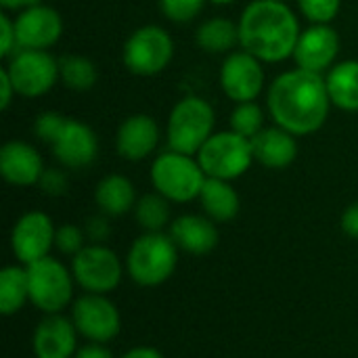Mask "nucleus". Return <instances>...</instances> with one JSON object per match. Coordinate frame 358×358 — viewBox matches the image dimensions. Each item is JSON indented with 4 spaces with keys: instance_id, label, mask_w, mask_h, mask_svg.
Here are the masks:
<instances>
[{
    "instance_id": "1",
    "label": "nucleus",
    "mask_w": 358,
    "mask_h": 358,
    "mask_svg": "<svg viewBox=\"0 0 358 358\" xmlns=\"http://www.w3.org/2000/svg\"><path fill=\"white\" fill-rule=\"evenodd\" d=\"M331 107L325 76L300 67L281 71L266 90V109L273 124L298 138L319 132Z\"/></svg>"
},
{
    "instance_id": "2",
    "label": "nucleus",
    "mask_w": 358,
    "mask_h": 358,
    "mask_svg": "<svg viewBox=\"0 0 358 358\" xmlns=\"http://www.w3.org/2000/svg\"><path fill=\"white\" fill-rule=\"evenodd\" d=\"M239 48L248 50L262 63H283L294 57L302 34L300 17L287 2L252 0L241 10Z\"/></svg>"
},
{
    "instance_id": "3",
    "label": "nucleus",
    "mask_w": 358,
    "mask_h": 358,
    "mask_svg": "<svg viewBox=\"0 0 358 358\" xmlns=\"http://www.w3.org/2000/svg\"><path fill=\"white\" fill-rule=\"evenodd\" d=\"M216 132V113L210 101L197 94H187L174 103L166 124L168 149L197 155L206 141Z\"/></svg>"
},
{
    "instance_id": "4",
    "label": "nucleus",
    "mask_w": 358,
    "mask_h": 358,
    "mask_svg": "<svg viewBox=\"0 0 358 358\" xmlns=\"http://www.w3.org/2000/svg\"><path fill=\"white\" fill-rule=\"evenodd\" d=\"M206 178L208 176L195 155L178 153L172 149L155 155L151 164V182L155 191L174 203L199 199Z\"/></svg>"
},
{
    "instance_id": "5",
    "label": "nucleus",
    "mask_w": 358,
    "mask_h": 358,
    "mask_svg": "<svg viewBox=\"0 0 358 358\" xmlns=\"http://www.w3.org/2000/svg\"><path fill=\"white\" fill-rule=\"evenodd\" d=\"M178 262V245L166 233L141 235L126 258L128 275L143 287H155L168 281Z\"/></svg>"
},
{
    "instance_id": "6",
    "label": "nucleus",
    "mask_w": 358,
    "mask_h": 358,
    "mask_svg": "<svg viewBox=\"0 0 358 358\" xmlns=\"http://www.w3.org/2000/svg\"><path fill=\"white\" fill-rule=\"evenodd\" d=\"M174 59V40L162 25L147 23L136 27L124 42L122 61L138 78H153L168 69Z\"/></svg>"
},
{
    "instance_id": "7",
    "label": "nucleus",
    "mask_w": 358,
    "mask_h": 358,
    "mask_svg": "<svg viewBox=\"0 0 358 358\" xmlns=\"http://www.w3.org/2000/svg\"><path fill=\"white\" fill-rule=\"evenodd\" d=\"M195 157L208 178H222L231 182L243 176L252 168V162H256L252 141L231 128L214 132Z\"/></svg>"
},
{
    "instance_id": "8",
    "label": "nucleus",
    "mask_w": 358,
    "mask_h": 358,
    "mask_svg": "<svg viewBox=\"0 0 358 358\" xmlns=\"http://www.w3.org/2000/svg\"><path fill=\"white\" fill-rule=\"evenodd\" d=\"M17 96L38 99L50 92L59 82V59L48 50L19 48L4 65Z\"/></svg>"
},
{
    "instance_id": "9",
    "label": "nucleus",
    "mask_w": 358,
    "mask_h": 358,
    "mask_svg": "<svg viewBox=\"0 0 358 358\" xmlns=\"http://www.w3.org/2000/svg\"><path fill=\"white\" fill-rule=\"evenodd\" d=\"M29 300L46 315L61 313L71 300L73 283L69 271L55 258L46 256L34 264H27Z\"/></svg>"
},
{
    "instance_id": "10",
    "label": "nucleus",
    "mask_w": 358,
    "mask_h": 358,
    "mask_svg": "<svg viewBox=\"0 0 358 358\" xmlns=\"http://www.w3.org/2000/svg\"><path fill=\"white\" fill-rule=\"evenodd\" d=\"M218 82L224 96L233 103L258 101L266 86L264 63L248 50L237 48L222 59Z\"/></svg>"
},
{
    "instance_id": "11",
    "label": "nucleus",
    "mask_w": 358,
    "mask_h": 358,
    "mask_svg": "<svg viewBox=\"0 0 358 358\" xmlns=\"http://www.w3.org/2000/svg\"><path fill=\"white\" fill-rule=\"evenodd\" d=\"M71 273L78 285L90 294H107L122 281L120 258L103 243H92L80 250L71 260Z\"/></svg>"
},
{
    "instance_id": "12",
    "label": "nucleus",
    "mask_w": 358,
    "mask_h": 358,
    "mask_svg": "<svg viewBox=\"0 0 358 358\" xmlns=\"http://www.w3.org/2000/svg\"><path fill=\"white\" fill-rule=\"evenodd\" d=\"M340 46V34L334 25L310 23L302 29L292 59L296 61V67L325 76L338 63Z\"/></svg>"
},
{
    "instance_id": "13",
    "label": "nucleus",
    "mask_w": 358,
    "mask_h": 358,
    "mask_svg": "<svg viewBox=\"0 0 358 358\" xmlns=\"http://www.w3.org/2000/svg\"><path fill=\"white\" fill-rule=\"evenodd\" d=\"M15 27L19 48L50 50L63 36V17L55 6L38 2L15 15Z\"/></svg>"
},
{
    "instance_id": "14",
    "label": "nucleus",
    "mask_w": 358,
    "mask_h": 358,
    "mask_svg": "<svg viewBox=\"0 0 358 358\" xmlns=\"http://www.w3.org/2000/svg\"><path fill=\"white\" fill-rule=\"evenodd\" d=\"M55 224L48 214L44 212H27L23 214L10 233V248L17 260L25 266L34 264L48 256L50 248L55 245Z\"/></svg>"
},
{
    "instance_id": "15",
    "label": "nucleus",
    "mask_w": 358,
    "mask_h": 358,
    "mask_svg": "<svg viewBox=\"0 0 358 358\" xmlns=\"http://www.w3.org/2000/svg\"><path fill=\"white\" fill-rule=\"evenodd\" d=\"M80 336L90 342L103 344L120 334V313L101 294H86L73 304L71 317Z\"/></svg>"
},
{
    "instance_id": "16",
    "label": "nucleus",
    "mask_w": 358,
    "mask_h": 358,
    "mask_svg": "<svg viewBox=\"0 0 358 358\" xmlns=\"http://www.w3.org/2000/svg\"><path fill=\"white\" fill-rule=\"evenodd\" d=\"M55 159L69 170H82L88 168L96 155H99V138L96 132L73 117H67L61 134L55 138V143L50 145Z\"/></svg>"
},
{
    "instance_id": "17",
    "label": "nucleus",
    "mask_w": 358,
    "mask_h": 358,
    "mask_svg": "<svg viewBox=\"0 0 358 358\" xmlns=\"http://www.w3.org/2000/svg\"><path fill=\"white\" fill-rule=\"evenodd\" d=\"M162 130L147 113L128 115L115 132V151L126 162H143L157 151Z\"/></svg>"
},
{
    "instance_id": "18",
    "label": "nucleus",
    "mask_w": 358,
    "mask_h": 358,
    "mask_svg": "<svg viewBox=\"0 0 358 358\" xmlns=\"http://www.w3.org/2000/svg\"><path fill=\"white\" fill-rule=\"evenodd\" d=\"M44 159L27 141H6L0 149V174L13 187H34L44 172Z\"/></svg>"
},
{
    "instance_id": "19",
    "label": "nucleus",
    "mask_w": 358,
    "mask_h": 358,
    "mask_svg": "<svg viewBox=\"0 0 358 358\" xmlns=\"http://www.w3.org/2000/svg\"><path fill=\"white\" fill-rule=\"evenodd\" d=\"M254 159L271 170L289 168L298 157V136L273 124L252 138Z\"/></svg>"
},
{
    "instance_id": "20",
    "label": "nucleus",
    "mask_w": 358,
    "mask_h": 358,
    "mask_svg": "<svg viewBox=\"0 0 358 358\" xmlns=\"http://www.w3.org/2000/svg\"><path fill=\"white\" fill-rule=\"evenodd\" d=\"M170 237L178 245V250H185L195 256L210 254L218 245V229L216 222L208 216L199 214H185L178 216L170 224Z\"/></svg>"
},
{
    "instance_id": "21",
    "label": "nucleus",
    "mask_w": 358,
    "mask_h": 358,
    "mask_svg": "<svg viewBox=\"0 0 358 358\" xmlns=\"http://www.w3.org/2000/svg\"><path fill=\"white\" fill-rule=\"evenodd\" d=\"M76 325L73 321L50 315L34 334V352L38 358H71L76 352Z\"/></svg>"
},
{
    "instance_id": "22",
    "label": "nucleus",
    "mask_w": 358,
    "mask_h": 358,
    "mask_svg": "<svg viewBox=\"0 0 358 358\" xmlns=\"http://www.w3.org/2000/svg\"><path fill=\"white\" fill-rule=\"evenodd\" d=\"M136 201V189L124 174H107L94 187V203L107 216H124Z\"/></svg>"
},
{
    "instance_id": "23",
    "label": "nucleus",
    "mask_w": 358,
    "mask_h": 358,
    "mask_svg": "<svg viewBox=\"0 0 358 358\" xmlns=\"http://www.w3.org/2000/svg\"><path fill=\"white\" fill-rule=\"evenodd\" d=\"M325 84L334 107L358 113V59L338 61L325 73Z\"/></svg>"
},
{
    "instance_id": "24",
    "label": "nucleus",
    "mask_w": 358,
    "mask_h": 358,
    "mask_svg": "<svg viewBox=\"0 0 358 358\" xmlns=\"http://www.w3.org/2000/svg\"><path fill=\"white\" fill-rule=\"evenodd\" d=\"M195 44L208 55H229L239 48V23L229 17H210L195 29Z\"/></svg>"
},
{
    "instance_id": "25",
    "label": "nucleus",
    "mask_w": 358,
    "mask_h": 358,
    "mask_svg": "<svg viewBox=\"0 0 358 358\" xmlns=\"http://www.w3.org/2000/svg\"><path fill=\"white\" fill-rule=\"evenodd\" d=\"M199 203L208 218L214 222H229L239 214V193L231 185V180L222 178H206V185L199 193Z\"/></svg>"
},
{
    "instance_id": "26",
    "label": "nucleus",
    "mask_w": 358,
    "mask_h": 358,
    "mask_svg": "<svg viewBox=\"0 0 358 358\" xmlns=\"http://www.w3.org/2000/svg\"><path fill=\"white\" fill-rule=\"evenodd\" d=\"M59 82L73 92H86L99 82V67L84 55H63L59 57Z\"/></svg>"
},
{
    "instance_id": "27",
    "label": "nucleus",
    "mask_w": 358,
    "mask_h": 358,
    "mask_svg": "<svg viewBox=\"0 0 358 358\" xmlns=\"http://www.w3.org/2000/svg\"><path fill=\"white\" fill-rule=\"evenodd\" d=\"M29 300V279L27 268L6 266L0 273V313L15 315Z\"/></svg>"
},
{
    "instance_id": "28",
    "label": "nucleus",
    "mask_w": 358,
    "mask_h": 358,
    "mask_svg": "<svg viewBox=\"0 0 358 358\" xmlns=\"http://www.w3.org/2000/svg\"><path fill=\"white\" fill-rule=\"evenodd\" d=\"M134 218L147 233H162L170 222V199L162 193H147L134 206Z\"/></svg>"
},
{
    "instance_id": "29",
    "label": "nucleus",
    "mask_w": 358,
    "mask_h": 358,
    "mask_svg": "<svg viewBox=\"0 0 358 358\" xmlns=\"http://www.w3.org/2000/svg\"><path fill=\"white\" fill-rule=\"evenodd\" d=\"M229 128L252 141L266 128V111L256 101L235 103L229 115Z\"/></svg>"
},
{
    "instance_id": "30",
    "label": "nucleus",
    "mask_w": 358,
    "mask_h": 358,
    "mask_svg": "<svg viewBox=\"0 0 358 358\" xmlns=\"http://www.w3.org/2000/svg\"><path fill=\"white\" fill-rule=\"evenodd\" d=\"M300 15L308 23H325L331 25L340 15L342 0H296Z\"/></svg>"
},
{
    "instance_id": "31",
    "label": "nucleus",
    "mask_w": 358,
    "mask_h": 358,
    "mask_svg": "<svg viewBox=\"0 0 358 358\" xmlns=\"http://www.w3.org/2000/svg\"><path fill=\"white\" fill-rule=\"evenodd\" d=\"M208 0H159L162 15L172 23H191L195 21Z\"/></svg>"
},
{
    "instance_id": "32",
    "label": "nucleus",
    "mask_w": 358,
    "mask_h": 358,
    "mask_svg": "<svg viewBox=\"0 0 358 358\" xmlns=\"http://www.w3.org/2000/svg\"><path fill=\"white\" fill-rule=\"evenodd\" d=\"M65 122H67V115H63L59 111H42L34 122V132L42 143L52 145L55 138L61 134Z\"/></svg>"
},
{
    "instance_id": "33",
    "label": "nucleus",
    "mask_w": 358,
    "mask_h": 358,
    "mask_svg": "<svg viewBox=\"0 0 358 358\" xmlns=\"http://www.w3.org/2000/svg\"><path fill=\"white\" fill-rule=\"evenodd\" d=\"M84 229L76 227V224H63L57 229L55 233V245L61 254H67V256H76L80 250H84Z\"/></svg>"
},
{
    "instance_id": "34",
    "label": "nucleus",
    "mask_w": 358,
    "mask_h": 358,
    "mask_svg": "<svg viewBox=\"0 0 358 358\" xmlns=\"http://www.w3.org/2000/svg\"><path fill=\"white\" fill-rule=\"evenodd\" d=\"M38 187L42 189V193L50 195V197H59V195H65L67 189H69V180H67V174L59 168H46L40 176V182Z\"/></svg>"
},
{
    "instance_id": "35",
    "label": "nucleus",
    "mask_w": 358,
    "mask_h": 358,
    "mask_svg": "<svg viewBox=\"0 0 358 358\" xmlns=\"http://www.w3.org/2000/svg\"><path fill=\"white\" fill-rule=\"evenodd\" d=\"M17 27H15V17L6 10L0 13V55L2 57H10L13 52H17Z\"/></svg>"
},
{
    "instance_id": "36",
    "label": "nucleus",
    "mask_w": 358,
    "mask_h": 358,
    "mask_svg": "<svg viewBox=\"0 0 358 358\" xmlns=\"http://www.w3.org/2000/svg\"><path fill=\"white\" fill-rule=\"evenodd\" d=\"M84 233L86 237L92 241V243H103L109 239V233H111V227H109V220H107V214H96V216H90L86 227H84Z\"/></svg>"
},
{
    "instance_id": "37",
    "label": "nucleus",
    "mask_w": 358,
    "mask_h": 358,
    "mask_svg": "<svg viewBox=\"0 0 358 358\" xmlns=\"http://www.w3.org/2000/svg\"><path fill=\"white\" fill-rule=\"evenodd\" d=\"M15 96H17V90H15L10 78H8L6 69L2 67V69H0V109L6 111V109L13 105Z\"/></svg>"
},
{
    "instance_id": "38",
    "label": "nucleus",
    "mask_w": 358,
    "mask_h": 358,
    "mask_svg": "<svg viewBox=\"0 0 358 358\" xmlns=\"http://www.w3.org/2000/svg\"><path fill=\"white\" fill-rule=\"evenodd\" d=\"M342 229L348 237L358 239V201L348 206L342 214Z\"/></svg>"
},
{
    "instance_id": "39",
    "label": "nucleus",
    "mask_w": 358,
    "mask_h": 358,
    "mask_svg": "<svg viewBox=\"0 0 358 358\" xmlns=\"http://www.w3.org/2000/svg\"><path fill=\"white\" fill-rule=\"evenodd\" d=\"M76 358H113L111 352L107 348H103L101 344H90V346H84L82 350H78Z\"/></svg>"
},
{
    "instance_id": "40",
    "label": "nucleus",
    "mask_w": 358,
    "mask_h": 358,
    "mask_svg": "<svg viewBox=\"0 0 358 358\" xmlns=\"http://www.w3.org/2000/svg\"><path fill=\"white\" fill-rule=\"evenodd\" d=\"M38 2H42V0H0V6H2V10L15 13V15H17V13L29 8V6H34V4H38Z\"/></svg>"
},
{
    "instance_id": "41",
    "label": "nucleus",
    "mask_w": 358,
    "mask_h": 358,
    "mask_svg": "<svg viewBox=\"0 0 358 358\" xmlns=\"http://www.w3.org/2000/svg\"><path fill=\"white\" fill-rule=\"evenodd\" d=\"M122 358H164L157 350H153V348H145V346H141V348H134V350H130V352H126Z\"/></svg>"
},
{
    "instance_id": "42",
    "label": "nucleus",
    "mask_w": 358,
    "mask_h": 358,
    "mask_svg": "<svg viewBox=\"0 0 358 358\" xmlns=\"http://www.w3.org/2000/svg\"><path fill=\"white\" fill-rule=\"evenodd\" d=\"M208 2H212V4H218V6H227V4H233L235 0H208Z\"/></svg>"
},
{
    "instance_id": "43",
    "label": "nucleus",
    "mask_w": 358,
    "mask_h": 358,
    "mask_svg": "<svg viewBox=\"0 0 358 358\" xmlns=\"http://www.w3.org/2000/svg\"><path fill=\"white\" fill-rule=\"evenodd\" d=\"M279 2H287V0H279Z\"/></svg>"
}]
</instances>
